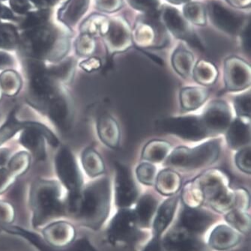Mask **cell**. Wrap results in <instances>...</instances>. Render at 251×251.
I'll return each instance as SVG.
<instances>
[{"label":"cell","instance_id":"cell-1","mask_svg":"<svg viewBox=\"0 0 251 251\" xmlns=\"http://www.w3.org/2000/svg\"><path fill=\"white\" fill-rule=\"evenodd\" d=\"M110 178L102 177L83 185L79 194L65 198L67 218L89 229L101 227L110 211Z\"/></svg>","mask_w":251,"mask_h":251},{"label":"cell","instance_id":"cell-2","mask_svg":"<svg viewBox=\"0 0 251 251\" xmlns=\"http://www.w3.org/2000/svg\"><path fill=\"white\" fill-rule=\"evenodd\" d=\"M65 198L66 191L59 181L40 179L32 183L28 196L29 228L38 231L48 223L67 218Z\"/></svg>","mask_w":251,"mask_h":251},{"label":"cell","instance_id":"cell-3","mask_svg":"<svg viewBox=\"0 0 251 251\" xmlns=\"http://www.w3.org/2000/svg\"><path fill=\"white\" fill-rule=\"evenodd\" d=\"M229 177L222 170L211 169L194 178L191 183L197 188L202 202L220 211L235 205V191L229 188Z\"/></svg>","mask_w":251,"mask_h":251},{"label":"cell","instance_id":"cell-4","mask_svg":"<svg viewBox=\"0 0 251 251\" xmlns=\"http://www.w3.org/2000/svg\"><path fill=\"white\" fill-rule=\"evenodd\" d=\"M219 139L208 140L197 147H178L170 151L165 165L181 171H192L208 167L218 161L221 153Z\"/></svg>","mask_w":251,"mask_h":251},{"label":"cell","instance_id":"cell-5","mask_svg":"<svg viewBox=\"0 0 251 251\" xmlns=\"http://www.w3.org/2000/svg\"><path fill=\"white\" fill-rule=\"evenodd\" d=\"M23 47L34 59L46 58L56 61L62 59L69 50V42L65 39L59 40L53 29L42 25L25 32Z\"/></svg>","mask_w":251,"mask_h":251},{"label":"cell","instance_id":"cell-6","mask_svg":"<svg viewBox=\"0 0 251 251\" xmlns=\"http://www.w3.org/2000/svg\"><path fill=\"white\" fill-rule=\"evenodd\" d=\"M55 167L61 184L66 191V196L72 197L79 194L84 185L83 176L75 156L68 147H62L58 151Z\"/></svg>","mask_w":251,"mask_h":251},{"label":"cell","instance_id":"cell-7","mask_svg":"<svg viewBox=\"0 0 251 251\" xmlns=\"http://www.w3.org/2000/svg\"><path fill=\"white\" fill-rule=\"evenodd\" d=\"M160 126L167 134L188 141H201L208 137L201 115L167 118L161 122Z\"/></svg>","mask_w":251,"mask_h":251},{"label":"cell","instance_id":"cell-8","mask_svg":"<svg viewBox=\"0 0 251 251\" xmlns=\"http://www.w3.org/2000/svg\"><path fill=\"white\" fill-rule=\"evenodd\" d=\"M27 72L31 96L47 108L48 103L58 93L55 81L48 75L44 64L38 59L29 61Z\"/></svg>","mask_w":251,"mask_h":251},{"label":"cell","instance_id":"cell-9","mask_svg":"<svg viewBox=\"0 0 251 251\" xmlns=\"http://www.w3.org/2000/svg\"><path fill=\"white\" fill-rule=\"evenodd\" d=\"M38 232L48 246L55 249H65L77 240V231L75 224L67 218L48 223Z\"/></svg>","mask_w":251,"mask_h":251},{"label":"cell","instance_id":"cell-10","mask_svg":"<svg viewBox=\"0 0 251 251\" xmlns=\"http://www.w3.org/2000/svg\"><path fill=\"white\" fill-rule=\"evenodd\" d=\"M52 146L59 144L57 139L45 126L36 123H27L21 132L20 142L37 160L45 158V139Z\"/></svg>","mask_w":251,"mask_h":251},{"label":"cell","instance_id":"cell-11","mask_svg":"<svg viewBox=\"0 0 251 251\" xmlns=\"http://www.w3.org/2000/svg\"><path fill=\"white\" fill-rule=\"evenodd\" d=\"M201 116L208 137L224 134L232 122L230 107L222 100H213L208 103Z\"/></svg>","mask_w":251,"mask_h":251},{"label":"cell","instance_id":"cell-12","mask_svg":"<svg viewBox=\"0 0 251 251\" xmlns=\"http://www.w3.org/2000/svg\"><path fill=\"white\" fill-rule=\"evenodd\" d=\"M137 221L134 211L126 208L120 210L112 220L107 230L110 243L127 242L134 239L137 232Z\"/></svg>","mask_w":251,"mask_h":251},{"label":"cell","instance_id":"cell-13","mask_svg":"<svg viewBox=\"0 0 251 251\" xmlns=\"http://www.w3.org/2000/svg\"><path fill=\"white\" fill-rule=\"evenodd\" d=\"M115 169V197L116 205L121 208H127L135 202L138 195V190L130 170L127 167L116 162Z\"/></svg>","mask_w":251,"mask_h":251},{"label":"cell","instance_id":"cell-14","mask_svg":"<svg viewBox=\"0 0 251 251\" xmlns=\"http://www.w3.org/2000/svg\"><path fill=\"white\" fill-rule=\"evenodd\" d=\"M251 67L245 61L232 57L225 62L224 84L228 92H239L251 85Z\"/></svg>","mask_w":251,"mask_h":251},{"label":"cell","instance_id":"cell-15","mask_svg":"<svg viewBox=\"0 0 251 251\" xmlns=\"http://www.w3.org/2000/svg\"><path fill=\"white\" fill-rule=\"evenodd\" d=\"M51 121L60 130H67L72 126L73 113L70 102L58 92L47 106Z\"/></svg>","mask_w":251,"mask_h":251},{"label":"cell","instance_id":"cell-16","mask_svg":"<svg viewBox=\"0 0 251 251\" xmlns=\"http://www.w3.org/2000/svg\"><path fill=\"white\" fill-rule=\"evenodd\" d=\"M208 11L211 21L222 30L234 34L240 29L243 22L242 18L221 4L210 2Z\"/></svg>","mask_w":251,"mask_h":251},{"label":"cell","instance_id":"cell-17","mask_svg":"<svg viewBox=\"0 0 251 251\" xmlns=\"http://www.w3.org/2000/svg\"><path fill=\"white\" fill-rule=\"evenodd\" d=\"M164 247L167 251H207L203 244L187 230L169 234L164 240Z\"/></svg>","mask_w":251,"mask_h":251},{"label":"cell","instance_id":"cell-18","mask_svg":"<svg viewBox=\"0 0 251 251\" xmlns=\"http://www.w3.org/2000/svg\"><path fill=\"white\" fill-rule=\"evenodd\" d=\"M163 19L170 32L175 36L182 38L197 49L203 50L202 45L195 35L187 29L185 23L174 8H167L164 11Z\"/></svg>","mask_w":251,"mask_h":251},{"label":"cell","instance_id":"cell-19","mask_svg":"<svg viewBox=\"0 0 251 251\" xmlns=\"http://www.w3.org/2000/svg\"><path fill=\"white\" fill-rule=\"evenodd\" d=\"M213 222V217L203 210L188 207L182 211L181 224L189 232H202Z\"/></svg>","mask_w":251,"mask_h":251},{"label":"cell","instance_id":"cell-20","mask_svg":"<svg viewBox=\"0 0 251 251\" xmlns=\"http://www.w3.org/2000/svg\"><path fill=\"white\" fill-rule=\"evenodd\" d=\"M97 128L99 138L103 144L113 150L119 147L121 132L119 124L112 116L103 115L99 118Z\"/></svg>","mask_w":251,"mask_h":251},{"label":"cell","instance_id":"cell-21","mask_svg":"<svg viewBox=\"0 0 251 251\" xmlns=\"http://www.w3.org/2000/svg\"><path fill=\"white\" fill-rule=\"evenodd\" d=\"M228 146L234 150L247 147L251 140V128L242 118H237L231 122L225 132Z\"/></svg>","mask_w":251,"mask_h":251},{"label":"cell","instance_id":"cell-22","mask_svg":"<svg viewBox=\"0 0 251 251\" xmlns=\"http://www.w3.org/2000/svg\"><path fill=\"white\" fill-rule=\"evenodd\" d=\"M209 96L207 88L201 86H188L180 92V103L182 110L194 111L205 103Z\"/></svg>","mask_w":251,"mask_h":251},{"label":"cell","instance_id":"cell-23","mask_svg":"<svg viewBox=\"0 0 251 251\" xmlns=\"http://www.w3.org/2000/svg\"><path fill=\"white\" fill-rule=\"evenodd\" d=\"M178 202V197H172L167 200L160 207L154 223V232L156 238H159L160 235L171 223L172 220L174 218Z\"/></svg>","mask_w":251,"mask_h":251},{"label":"cell","instance_id":"cell-24","mask_svg":"<svg viewBox=\"0 0 251 251\" xmlns=\"http://www.w3.org/2000/svg\"><path fill=\"white\" fill-rule=\"evenodd\" d=\"M156 189L163 195L171 196L181 188V176L172 169H165L157 174L155 179Z\"/></svg>","mask_w":251,"mask_h":251},{"label":"cell","instance_id":"cell-25","mask_svg":"<svg viewBox=\"0 0 251 251\" xmlns=\"http://www.w3.org/2000/svg\"><path fill=\"white\" fill-rule=\"evenodd\" d=\"M171 149L170 143L165 140H151L143 148L142 159L151 164L162 162L170 154Z\"/></svg>","mask_w":251,"mask_h":251},{"label":"cell","instance_id":"cell-26","mask_svg":"<svg viewBox=\"0 0 251 251\" xmlns=\"http://www.w3.org/2000/svg\"><path fill=\"white\" fill-rule=\"evenodd\" d=\"M239 242V235L226 226L217 227L210 236V245L217 250H226Z\"/></svg>","mask_w":251,"mask_h":251},{"label":"cell","instance_id":"cell-27","mask_svg":"<svg viewBox=\"0 0 251 251\" xmlns=\"http://www.w3.org/2000/svg\"><path fill=\"white\" fill-rule=\"evenodd\" d=\"M89 0H69L59 12V18L66 25H75L88 8Z\"/></svg>","mask_w":251,"mask_h":251},{"label":"cell","instance_id":"cell-28","mask_svg":"<svg viewBox=\"0 0 251 251\" xmlns=\"http://www.w3.org/2000/svg\"><path fill=\"white\" fill-rule=\"evenodd\" d=\"M82 164L88 176L92 178L104 173L105 167L100 154L92 148L84 150L82 154Z\"/></svg>","mask_w":251,"mask_h":251},{"label":"cell","instance_id":"cell-29","mask_svg":"<svg viewBox=\"0 0 251 251\" xmlns=\"http://www.w3.org/2000/svg\"><path fill=\"white\" fill-rule=\"evenodd\" d=\"M172 64L176 72L184 79L189 77L194 69V56L182 48L177 49L172 57Z\"/></svg>","mask_w":251,"mask_h":251},{"label":"cell","instance_id":"cell-30","mask_svg":"<svg viewBox=\"0 0 251 251\" xmlns=\"http://www.w3.org/2000/svg\"><path fill=\"white\" fill-rule=\"evenodd\" d=\"M192 75L197 83L207 86L215 83L218 79V72L215 65L202 60L198 62L193 69Z\"/></svg>","mask_w":251,"mask_h":251},{"label":"cell","instance_id":"cell-31","mask_svg":"<svg viewBox=\"0 0 251 251\" xmlns=\"http://www.w3.org/2000/svg\"><path fill=\"white\" fill-rule=\"evenodd\" d=\"M157 208V201L151 195H145L139 201L135 212L137 221L144 226L150 223Z\"/></svg>","mask_w":251,"mask_h":251},{"label":"cell","instance_id":"cell-32","mask_svg":"<svg viewBox=\"0 0 251 251\" xmlns=\"http://www.w3.org/2000/svg\"><path fill=\"white\" fill-rule=\"evenodd\" d=\"M107 36L110 46L115 51L122 50L128 45V34L120 24L111 23Z\"/></svg>","mask_w":251,"mask_h":251},{"label":"cell","instance_id":"cell-33","mask_svg":"<svg viewBox=\"0 0 251 251\" xmlns=\"http://www.w3.org/2000/svg\"><path fill=\"white\" fill-rule=\"evenodd\" d=\"M21 86L22 80L16 72L8 70L0 75V87L6 96H15L19 92Z\"/></svg>","mask_w":251,"mask_h":251},{"label":"cell","instance_id":"cell-34","mask_svg":"<svg viewBox=\"0 0 251 251\" xmlns=\"http://www.w3.org/2000/svg\"><path fill=\"white\" fill-rule=\"evenodd\" d=\"M75 68V61L70 59L50 69H47V71L53 81L68 82L73 76Z\"/></svg>","mask_w":251,"mask_h":251},{"label":"cell","instance_id":"cell-35","mask_svg":"<svg viewBox=\"0 0 251 251\" xmlns=\"http://www.w3.org/2000/svg\"><path fill=\"white\" fill-rule=\"evenodd\" d=\"M17 211L11 202L0 200V233L16 224Z\"/></svg>","mask_w":251,"mask_h":251},{"label":"cell","instance_id":"cell-36","mask_svg":"<svg viewBox=\"0 0 251 251\" xmlns=\"http://www.w3.org/2000/svg\"><path fill=\"white\" fill-rule=\"evenodd\" d=\"M19 42V36L15 28L10 24L0 25V48L15 49Z\"/></svg>","mask_w":251,"mask_h":251},{"label":"cell","instance_id":"cell-37","mask_svg":"<svg viewBox=\"0 0 251 251\" xmlns=\"http://www.w3.org/2000/svg\"><path fill=\"white\" fill-rule=\"evenodd\" d=\"M31 156L29 153L21 151L15 154L8 161V168L15 174L17 177L23 175L27 171L30 165Z\"/></svg>","mask_w":251,"mask_h":251},{"label":"cell","instance_id":"cell-38","mask_svg":"<svg viewBox=\"0 0 251 251\" xmlns=\"http://www.w3.org/2000/svg\"><path fill=\"white\" fill-rule=\"evenodd\" d=\"M137 178L142 184L151 186L155 182L157 168L150 162L140 164L136 170Z\"/></svg>","mask_w":251,"mask_h":251},{"label":"cell","instance_id":"cell-39","mask_svg":"<svg viewBox=\"0 0 251 251\" xmlns=\"http://www.w3.org/2000/svg\"><path fill=\"white\" fill-rule=\"evenodd\" d=\"M235 113L239 118L251 117V92H244L234 99Z\"/></svg>","mask_w":251,"mask_h":251},{"label":"cell","instance_id":"cell-40","mask_svg":"<svg viewBox=\"0 0 251 251\" xmlns=\"http://www.w3.org/2000/svg\"><path fill=\"white\" fill-rule=\"evenodd\" d=\"M27 123H19L14 120V117L6 124L0 127V147L11 137H14L18 131L22 130Z\"/></svg>","mask_w":251,"mask_h":251},{"label":"cell","instance_id":"cell-41","mask_svg":"<svg viewBox=\"0 0 251 251\" xmlns=\"http://www.w3.org/2000/svg\"><path fill=\"white\" fill-rule=\"evenodd\" d=\"M48 18H49V11L47 10L31 13L23 23V27L28 30L40 27L42 25H45L44 24L48 21Z\"/></svg>","mask_w":251,"mask_h":251},{"label":"cell","instance_id":"cell-42","mask_svg":"<svg viewBox=\"0 0 251 251\" xmlns=\"http://www.w3.org/2000/svg\"><path fill=\"white\" fill-rule=\"evenodd\" d=\"M235 164L239 170L245 174H251V147H245L241 149L235 154Z\"/></svg>","mask_w":251,"mask_h":251},{"label":"cell","instance_id":"cell-43","mask_svg":"<svg viewBox=\"0 0 251 251\" xmlns=\"http://www.w3.org/2000/svg\"><path fill=\"white\" fill-rule=\"evenodd\" d=\"M96 44L92 35L83 33L78 38L76 44V52L80 56H89L94 52Z\"/></svg>","mask_w":251,"mask_h":251},{"label":"cell","instance_id":"cell-44","mask_svg":"<svg viewBox=\"0 0 251 251\" xmlns=\"http://www.w3.org/2000/svg\"><path fill=\"white\" fill-rule=\"evenodd\" d=\"M227 221L232 226L242 232H246L249 229V220L248 217L239 210H234L229 212L227 215Z\"/></svg>","mask_w":251,"mask_h":251},{"label":"cell","instance_id":"cell-45","mask_svg":"<svg viewBox=\"0 0 251 251\" xmlns=\"http://www.w3.org/2000/svg\"><path fill=\"white\" fill-rule=\"evenodd\" d=\"M16 178V176L8 167L0 168V196L11 188Z\"/></svg>","mask_w":251,"mask_h":251},{"label":"cell","instance_id":"cell-46","mask_svg":"<svg viewBox=\"0 0 251 251\" xmlns=\"http://www.w3.org/2000/svg\"><path fill=\"white\" fill-rule=\"evenodd\" d=\"M134 8L145 11L151 15H155L157 8V2L156 0H129Z\"/></svg>","mask_w":251,"mask_h":251},{"label":"cell","instance_id":"cell-47","mask_svg":"<svg viewBox=\"0 0 251 251\" xmlns=\"http://www.w3.org/2000/svg\"><path fill=\"white\" fill-rule=\"evenodd\" d=\"M10 5L11 8L18 14H25L31 7L28 0H10Z\"/></svg>","mask_w":251,"mask_h":251},{"label":"cell","instance_id":"cell-48","mask_svg":"<svg viewBox=\"0 0 251 251\" xmlns=\"http://www.w3.org/2000/svg\"><path fill=\"white\" fill-rule=\"evenodd\" d=\"M101 62L99 58H89L87 60L83 61L80 63V67L87 72H92L100 69Z\"/></svg>","mask_w":251,"mask_h":251},{"label":"cell","instance_id":"cell-49","mask_svg":"<svg viewBox=\"0 0 251 251\" xmlns=\"http://www.w3.org/2000/svg\"><path fill=\"white\" fill-rule=\"evenodd\" d=\"M184 11H190V12H194V14H189V15H185L188 19L191 21H194V22L198 23L199 24V21L197 19L198 16L200 18H201V14H202V10H201V6L197 4H190V5H186V7L184 8Z\"/></svg>","mask_w":251,"mask_h":251},{"label":"cell","instance_id":"cell-50","mask_svg":"<svg viewBox=\"0 0 251 251\" xmlns=\"http://www.w3.org/2000/svg\"><path fill=\"white\" fill-rule=\"evenodd\" d=\"M14 65V59L5 52H0V70L11 67Z\"/></svg>","mask_w":251,"mask_h":251},{"label":"cell","instance_id":"cell-51","mask_svg":"<svg viewBox=\"0 0 251 251\" xmlns=\"http://www.w3.org/2000/svg\"><path fill=\"white\" fill-rule=\"evenodd\" d=\"M98 7L102 11H111L115 10V0H96Z\"/></svg>","mask_w":251,"mask_h":251},{"label":"cell","instance_id":"cell-52","mask_svg":"<svg viewBox=\"0 0 251 251\" xmlns=\"http://www.w3.org/2000/svg\"><path fill=\"white\" fill-rule=\"evenodd\" d=\"M243 43L247 51L251 52V24H248L243 35Z\"/></svg>","mask_w":251,"mask_h":251},{"label":"cell","instance_id":"cell-53","mask_svg":"<svg viewBox=\"0 0 251 251\" xmlns=\"http://www.w3.org/2000/svg\"><path fill=\"white\" fill-rule=\"evenodd\" d=\"M143 251H161V245H160L158 238H154L151 242L147 245Z\"/></svg>","mask_w":251,"mask_h":251},{"label":"cell","instance_id":"cell-54","mask_svg":"<svg viewBox=\"0 0 251 251\" xmlns=\"http://www.w3.org/2000/svg\"><path fill=\"white\" fill-rule=\"evenodd\" d=\"M0 18L10 20L14 18V16H13L11 11L8 8L0 5Z\"/></svg>","mask_w":251,"mask_h":251},{"label":"cell","instance_id":"cell-55","mask_svg":"<svg viewBox=\"0 0 251 251\" xmlns=\"http://www.w3.org/2000/svg\"><path fill=\"white\" fill-rule=\"evenodd\" d=\"M8 151L5 150H0V166L4 164L8 161Z\"/></svg>","mask_w":251,"mask_h":251},{"label":"cell","instance_id":"cell-56","mask_svg":"<svg viewBox=\"0 0 251 251\" xmlns=\"http://www.w3.org/2000/svg\"><path fill=\"white\" fill-rule=\"evenodd\" d=\"M32 2L35 4V5H39V6H42V5H47L45 0H31Z\"/></svg>","mask_w":251,"mask_h":251},{"label":"cell","instance_id":"cell-57","mask_svg":"<svg viewBox=\"0 0 251 251\" xmlns=\"http://www.w3.org/2000/svg\"><path fill=\"white\" fill-rule=\"evenodd\" d=\"M59 1V0H45V2L48 5H53V4H56Z\"/></svg>","mask_w":251,"mask_h":251},{"label":"cell","instance_id":"cell-58","mask_svg":"<svg viewBox=\"0 0 251 251\" xmlns=\"http://www.w3.org/2000/svg\"><path fill=\"white\" fill-rule=\"evenodd\" d=\"M175 1H178V2H184L185 0H175Z\"/></svg>","mask_w":251,"mask_h":251},{"label":"cell","instance_id":"cell-59","mask_svg":"<svg viewBox=\"0 0 251 251\" xmlns=\"http://www.w3.org/2000/svg\"><path fill=\"white\" fill-rule=\"evenodd\" d=\"M1 94H2V90H1V87H0V99H1Z\"/></svg>","mask_w":251,"mask_h":251}]
</instances>
